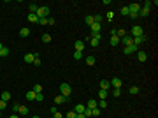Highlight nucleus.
<instances>
[{
  "label": "nucleus",
  "mask_w": 158,
  "mask_h": 118,
  "mask_svg": "<svg viewBox=\"0 0 158 118\" xmlns=\"http://www.w3.org/2000/svg\"><path fill=\"white\" fill-rule=\"evenodd\" d=\"M35 14H37V18H39V19L47 18V16H49V7H47V6H39V9H37Z\"/></svg>",
  "instance_id": "nucleus-1"
},
{
  "label": "nucleus",
  "mask_w": 158,
  "mask_h": 118,
  "mask_svg": "<svg viewBox=\"0 0 158 118\" xmlns=\"http://www.w3.org/2000/svg\"><path fill=\"white\" fill-rule=\"evenodd\" d=\"M60 92H62V95H63V97H67V99H69L70 94H72V88H70L69 83H62V85H60Z\"/></svg>",
  "instance_id": "nucleus-2"
},
{
  "label": "nucleus",
  "mask_w": 158,
  "mask_h": 118,
  "mask_svg": "<svg viewBox=\"0 0 158 118\" xmlns=\"http://www.w3.org/2000/svg\"><path fill=\"white\" fill-rule=\"evenodd\" d=\"M130 32H132V35H130L132 39H134V37H140L142 34H144V32H142V27H140V25H134Z\"/></svg>",
  "instance_id": "nucleus-3"
},
{
  "label": "nucleus",
  "mask_w": 158,
  "mask_h": 118,
  "mask_svg": "<svg viewBox=\"0 0 158 118\" xmlns=\"http://www.w3.org/2000/svg\"><path fill=\"white\" fill-rule=\"evenodd\" d=\"M125 55H132V53H135V51H139V48L135 46V44H130V46H125Z\"/></svg>",
  "instance_id": "nucleus-4"
},
{
  "label": "nucleus",
  "mask_w": 158,
  "mask_h": 118,
  "mask_svg": "<svg viewBox=\"0 0 158 118\" xmlns=\"http://www.w3.org/2000/svg\"><path fill=\"white\" fill-rule=\"evenodd\" d=\"M90 28H91V35H97V34H100V30H102V25L100 23H93Z\"/></svg>",
  "instance_id": "nucleus-5"
},
{
  "label": "nucleus",
  "mask_w": 158,
  "mask_h": 118,
  "mask_svg": "<svg viewBox=\"0 0 158 118\" xmlns=\"http://www.w3.org/2000/svg\"><path fill=\"white\" fill-rule=\"evenodd\" d=\"M109 83H111L112 88H121V79H119V78H112Z\"/></svg>",
  "instance_id": "nucleus-6"
},
{
  "label": "nucleus",
  "mask_w": 158,
  "mask_h": 118,
  "mask_svg": "<svg viewBox=\"0 0 158 118\" xmlns=\"http://www.w3.org/2000/svg\"><path fill=\"white\" fill-rule=\"evenodd\" d=\"M144 41H146V37H144V35H140V37H134V39H132V44H135V46L139 48Z\"/></svg>",
  "instance_id": "nucleus-7"
},
{
  "label": "nucleus",
  "mask_w": 158,
  "mask_h": 118,
  "mask_svg": "<svg viewBox=\"0 0 158 118\" xmlns=\"http://www.w3.org/2000/svg\"><path fill=\"white\" fill-rule=\"evenodd\" d=\"M128 11H130V12H137V14H139L140 4H130V6H128Z\"/></svg>",
  "instance_id": "nucleus-8"
},
{
  "label": "nucleus",
  "mask_w": 158,
  "mask_h": 118,
  "mask_svg": "<svg viewBox=\"0 0 158 118\" xmlns=\"http://www.w3.org/2000/svg\"><path fill=\"white\" fill-rule=\"evenodd\" d=\"M74 48H76V51H81V53H83V49H84V42H83V41H76V42H74Z\"/></svg>",
  "instance_id": "nucleus-9"
},
{
  "label": "nucleus",
  "mask_w": 158,
  "mask_h": 118,
  "mask_svg": "<svg viewBox=\"0 0 158 118\" xmlns=\"http://www.w3.org/2000/svg\"><path fill=\"white\" fill-rule=\"evenodd\" d=\"M111 88V83L107 81V79H102L100 81V90H109Z\"/></svg>",
  "instance_id": "nucleus-10"
},
{
  "label": "nucleus",
  "mask_w": 158,
  "mask_h": 118,
  "mask_svg": "<svg viewBox=\"0 0 158 118\" xmlns=\"http://www.w3.org/2000/svg\"><path fill=\"white\" fill-rule=\"evenodd\" d=\"M63 102H67V97H63L62 94L55 97V104H63Z\"/></svg>",
  "instance_id": "nucleus-11"
},
{
  "label": "nucleus",
  "mask_w": 158,
  "mask_h": 118,
  "mask_svg": "<svg viewBox=\"0 0 158 118\" xmlns=\"http://www.w3.org/2000/svg\"><path fill=\"white\" fill-rule=\"evenodd\" d=\"M84 106H86L88 109H95V107H97V100H95V99H90Z\"/></svg>",
  "instance_id": "nucleus-12"
},
{
  "label": "nucleus",
  "mask_w": 158,
  "mask_h": 118,
  "mask_svg": "<svg viewBox=\"0 0 158 118\" xmlns=\"http://www.w3.org/2000/svg\"><path fill=\"white\" fill-rule=\"evenodd\" d=\"M137 60H139V62H146V60H148V55L144 53V51H137Z\"/></svg>",
  "instance_id": "nucleus-13"
},
{
  "label": "nucleus",
  "mask_w": 158,
  "mask_h": 118,
  "mask_svg": "<svg viewBox=\"0 0 158 118\" xmlns=\"http://www.w3.org/2000/svg\"><path fill=\"white\" fill-rule=\"evenodd\" d=\"M139 16H142V18H146V16H149V7H140V11H139Z\"/></svg>",
  "instance_id": "nucleus-14"
},
{
  "label": "nucleus",
  "mask_w": 158,
  "mask_h": 118,
  "mask_svg": "<svg viewBox=\"0 0 158 118\" xmlns=\"http://www.w3.org/2000/svg\"><path fill=\"white\" fill-rule=\"evenodd\" d=\"M18 113H19L21 116H26V115H28V107H26V106H21V104H19V109H18Z\"/></svg>",
  "instance_id": "nucleus-15"
},
{
  "label": "nucleus",
  "mask_w": 158,
  "mask_h": 118,
  "mask_svg": "<svg viewBox=\"0 0 158 118\" xmlns=\"http://www.w3.org/2000/svg\"><path fill=\"white\" fill-rule=\"evenodd\" d=\"M119 41H121L125 46H130V44H132V37H130V35H125V37H121Z\"/></svg>",
  "instance_id": "nucleus-16"
},
{
  "label": "nucleus",
  "mask_w": 158,
  "mask_h": 118,
  "mask_svg": "<svg viewBox=\"0 0 158 118\" xmlns=\"http://www.w3.org/2000/svg\"><path fill=\"white\" fill-rule=\"evenodd\" d=\"M34 60H35V55H34V53H26V55H25V62L34 64Z\"/></svg>",
  "instance_id": "nucleus-17"
},
{
  "label": "nucleus",
  "mask_w": 158,
  "mask_h": 118,
  "mask_svg": "<svg viewBox=\"0 0 158 118\" xmlns=\"http://www.w3.org/2000/svg\"><path fill=\"white\" fill-rule=\"evenodd\" d=\"M84 62H86V65H90V67H91V65H95V57H91V55H90V57H86V58H84Z\"/></svg>",
  "instance_id": "nucleus-18"
},
{
  "label": "nucleus",
  "mask_w": 158,
  "mask_h": 118,
  "mask_svg": "<svg viewBox=\"0 0 158 118\" xmlns=\"http://www.w3.org/2000/svg\"><path fill=\"white\" fill-rule=\"evenodd\" d=\"M99 42H100L99 37H91V39H90V44H91V48H97V46H99Z\"/></svg>",
  "instance_id": "nucleus-19"
},
{
  "label": "nucleus",
  "mask_w": 158,
  "mask_h": 118,
  "mask_svg": "<svg viewBox=\"0 0 158 118\" xmlns=\"http://www.w3.org/2000/svg\"><path fill=\"white\" fill-rule=\"evenodd\" d=\"M97 107H102V109L107 107V99H100L99 102H97Z\"/></svg>",
  "instance_id": "nucleus-20"
},
{
  "label": "nucleus",
  "mask_w": 158,
  "mask_h": 118,
  "mask_svg": "<svg viewBox=\"0 0 158 118\" xmlns=\"http://www.w3.org/2000/svg\"><path fill=\"white\" fill-rule=\"evenodd\" d=\"M84 107H86L84 104H77V106L74 107V113H77V115H79V113H83V111H84Z\"/></svg>",
  "instance_id": "nucleus-21"
},
{
  "label": "nucleus",
  "mask_w": 158,
  "mask_h": 118,
  "mask_svg": "<svg viewBox=\"0 0 158 118\" xmlns=\"http://www.w3.org/2000/svg\"><path fill=\"white\" fill-rule=\"evenodd\" d=\"M119 44V37L118 35H111V46H118Z\"/></svg>",
  "instance_id": "nucleus-22"
},
{
  "label": "nucleus",
  "mask_w": 158,
  "mask_h": 118,
  "mask_svg": "<svg viewBox=\"0 0 158 118\" xmlns=\"http://www.w3.org/2000/svg\"><path fill=\"white\" fill-rule=\"evenodd\" d=\"M28 21H30V23H39V18H37V14H28Z\"/></svg>",
  "instance_id": "nucleus-23"
},
{
  "label": "nucleus",
  "mask_w": 158,
  "mask_h": 118,
  "mask_svg": "<svg viewBox=\"0 0 158 118\" xmlns=\"http://www.w3.org/2000/svg\"><path fill=\"white\" fill-rule=\"evenodd\" d=\"M26 99L28 100H35V92L34 90H28V92H26Z\"/></svg>",
  "instance_id": "nucleus-24"
},
{
  "label": "nucleus",
  "mask_w": 158,
  "mask_h": 118,
  "mask_svg": "<svg viewBox=\"0 0 158 118\" xmlns=\"http://www.w3.org/2000/svg\"><path fill=\"white\" fill-rule=\"evenodd\" d=\"M35 92V94H42V85H39V83H37V85H34V88H32Z\"/></svg>",
  "instance_id": "nucleus-25"
},
{
  "label": "nucleus",
  "mask_w": 158,
  "mask_h": 118,
  "mask_svg": "<svg viewBox=\"0 0 158 118\" xmlns=\"http://www.w3.org/2000/svg\"><path fill=\"white\" fill-rule=\"evenodd\" d=\"M19 35H21V37H28L30 35V30L28 28H21V30H19Z\"/></svg>",
  "instance_id": "nucleus-26"
},
{
  "label": "nucleus",
  "mask_w": 158,
  "mask_h": 118,
  "mask_svg": "<svg viewBox=\"0 0 158 118\" xmlns=\"http://www.w3.org/2000/svg\"><path fill=\"white\" fill-rule=\"evenodd\" d=\"M30 14H35V12H37V9H39V6H37V4H30Z\"/></svg>",
  "instance_id": "nucleus-27"
},
{
  "label": "nucleus",
  "mask_w": 158,
  "mask_h": 118,
  "mask_svg": "<svg viewBox=\"0 0 158 118\" xmlns=\"http://www.w3.org/2000/svg\"><path fill=\"white\" fill-rule=\"evenodd\" d=\"M7 55H9V48H2V49H0V57H2V58H4V57H7Z\"/></svg>",
  "instance_id": "nucleus-28"
},
{
  "label": "nucleus",
  "mask_w": 158,
  "mask_h": 118,
  "mask_svg": "<svg viewBox=\"0 0 158 118\" xmlns=\"http://www.w3.org/2000/svg\"><path fill=\"white\" fill-rule=\"evenodd\" d=\"M84 23H86V25H90V27H91V25L95 23V21H93V16H86V18H84Z\"/></svg>",
  "instance_id": "nucleus-29"
},
{
  "label": "nucleus",
  "mask_w": 158,
  "mask_h": 118,
  "mask_svg": "<svg viewBox=\"0 0 158 118\" xmlns=\"http://www.w3.org/2000/svg\"><path fill=\"white\" fill-rule=\"evenodd\" d=\"M42 42H51V34H42Z\"/></svg>",
  "instance_id": "nucleus-30"
},
{
  "label": "nucleus",
  "mask_w": 158,
  "mask_h": 118,
  "mask_svg": "<svg viewBox=\"0 0 158 118\" xmlns=\"http://www.w3.org/2000/svg\"><path fill=\"white\" fill-rule=\"evenodd\" d=\"M9 99H11V94H9V92H2V100L9 102Z\"/></svg>",
  "instance_id": "nucleus-31"
},
{
  "label": "nucleus",
  "mask_w": 158,
  "mask_h": 118,
  "mask_svg": "<svg viewBox=\"0 0 158 118\" xmlns=\"http://www.w3.org/2000/svg\"><path fill=\"white\" fill-rule=\"evenodd\" d=\"M128 92H130L132 95H137V94H139V86H130Z\"/></svg>",
  "instance_id": "nucleus-32"
},
{
  "label": "nucleus",
  "mask_w": 158,
  "mask_h": 118,
  "mask_svg": "<svg viewBox=\"0 0 158 118\" xmlns=\"http://www.w3.org/2000/svg\"><path fill=\"white\" fill-rule=\"evenodd\" d=\"M99 97L100 99H107V90H99Z\"/></svg>",
  "instance_id": "nucleus-33"
},
{
  "label": "nucleus",
  "mask_w": 158,
  "mask_h": 118,
  "mask_svg": "<svg viewBox=\"0 0 158 118\" xmlns=\"http://www.w3.org/2000/svg\"><path fill=\"white\" fill-rule=\"evenodd\" d=\"M121 14H123V16H128V14H130V11H128V6L121 7Z\"/></svg>",
  "instance_id": "nucleus-34"
},
{
  "label": "nucleus",
  "mask_w": 158,
  "mask_h": 118,
  "mask_svg": "<svg viewBox=\"0 0 158 118\" xmlns=\"http://www.w3.org/2000/svg\"><path fill=\"white\" fill-rule=\"evenodd\" d=\"M121 95V88H114L112 90V97H119Z\"/></svg>",
  "instance_id": "nucleus-35"
},
{
  "label": "nucleus",
  "mask_w": 158,
  "mask_h": 118,
  "mask_svg": "<svg viewBox=\"0 0 158 118\" xmlns=\"http://www.w3.org/2000/svg\"><path fill=\"white\" fill-rule=\"evenodd\" d=\"M91 116H100V107H95V109H91Z\"/></svg>",
  "instance_id": "nucleus-36"
},
{
  "label": "nucleus",
  "mask_w": 158,
  "mask_h": 118,
  "mask_svg": "<svg viewBox=\"0 0 158 118\" xmlns=\"http://www.w3.org/2000/svg\"><path fill=\"white\" fill-rule=\"evenodd\" d=\"M74 58L76 60H83V53L81 51H74Z\"/></svg>",
  "instance_id": "nucleus-37"
},
{
  "label": "nucleus",
  "mask_w": 158,
  "mask_h": 118,
  "mask_svg": "<svg viewBox=\"0 0 158 118\" xmlns=\"http://www.w3.org/2000/svg\"><path fill=\"white\" fill-rule=\"evenodd\" d=\"M105 18L109 19V21H112V19H114V12H112V11H109L107 14H105Z\"/></svg>",
  "instance_id": "nucleus-38"
},
{
  "label": "nucleus",
  "mask_w": 158,
  "mask_h": 118,
  "mask_svg": "<svg viewBox=\"0 0 158 118\" xmlns=\"http://www.w3.org/2000/svg\"><path fill=\"white\" fill-rule=\"evenodd\" d=\"M35 100H37V102H42V100H44V95L42 94H35Z\"/></svg>",
  "instance_id": "nucleus-39"
},
{
  "label": "nucleus",
  "mask_w": 158,
  "mask_h": 118,
  "mask_svg": "<svg viewBox=\"0 0 158 118\" xmlns=\"http://www.w3.org/2000/svg\"><path fill=\"white\" fill-rule=\"evenodd\" d=\"M6 107H7V102L6 100H0V111H4Z\"/></svg>",
  "instance_id": "nucleus-40"
},
{
  "label": "nucleus",
  "mask_w": 158,
  "mask_h": 118,
  "mask_svg": "<svg viewBox=\"0 0 158 118\" xmlns=\"http://www.w3.org/2000/svg\"><path fill=\"white\" fill-rule=\"evenodd\" d=\"M67 118H77V113H74V111H69V113H67Z\"/></svg>",
  "instance_id": "nucleus-41"
},
{
  "label": "nucleus",
  "mask_w": 158,
  "mask_h": 118,
  "mask_svg": "<svg viewBox=\"0 0 158 118\" xmlns=\"http://www.w3.org/2000/svg\"><path fill=\"white\" fill-rule=\"evenodd\" d=\"M53 118H63V115L60 111H56V113H53Z\"/></svg>",
  "instance_id": "nucleus-42"
},
{
  "label": "nucleus",
  "mask_w": 158,
  "mask_h": 118,
  "mask_svg": "<svg viewBox=\"0 0 158 118\" xmlns=\"http://www.w3.org/2000/svg\"><path fill=\"white\" fill-rule=\"evenodd\" d=\"M39 25H42V27H44V25H47V18H42V19H39Z\"/></svg>",
  "instance_id": "nucleus-43"
},
{
  "label": "nucleus",
  "mask_w": 158,
  "mask_h": 118,
  "mask_svg": "<svg viewBox=\"0 0 158 118\" xmlns=\"http://www.w3.org/2000/svg\"><path fill=\"white\" fill-rule=\"evenodd\" d=\"M128 16H130V18H134V19H137V18H139V14H137V12H130Z\"/></svg>",
  "instance_id": "nucleus-44"
},
{
  "label": "nucleus",
  "mask_w": 158,
  "mask_h": 118,
  "mask_svg": "<svg viewBox=\"0 0 158 118\" xmlns=\"http://www.w3.org/2000/svg\"><path fill=\"white\" fill-rule=\"evenodd\" d=\"M18 109H19V104H14L12 106V113H18Z\"/></svg>",
  "instance_id": "nucleus-45"
},
{
  "label": "nucleus",
  "mask_w": 158,
  "mask_h": 118,
  "mask_svg": "<svg viewBox=\"0 0 158 118\" xmlns=\"http://www.w3.org/2000/svg\"><path fill=\"white\" fill-rule=\"evenodd\" d=\"M55 23H56V21H55V19H51V18H47V25H51V27H53V25H55Z\"/></svg>",
  "instance_id": "nucleus-46"
},
{
  "label": "nucleus",
  "mask_w": 158,
  "mask_h": 118,
  "mask_svg": "<svg viewBox=\"0 0 158 118\" xmlns=\"http://www.w3.org/2000/svg\"><path fill=\"white\" fill-rule=\"evenodd\" d=\"M9 118H19V116H18L16 113H12V115H11V116H9Z\"/></svg>",
  "instance_id": "nucleus-47"
},
{
  "label": "nucleus",
  "mask_w": 158,
  "mask_h": 118,
  "mask_svg": "<svg viewBox=\"0 0 158 118\" xmlns=\"http://www.w3.org/2000/svg\"><path fill=\"white\" fill-rule=\"evenodd\" d=\"M77 118H86V116H84L83 113H79V115H77Z\"/></svg>",
  "instance_id": "nucleus-48"
},
{
  "label": "nucleus",
  "mask_w": 158,
  "mask_h": 118,
  "mask_svg": "<svg viewBox=\"0 0 158 118\" xmlns=\"http://www.w3.org/2000/svg\"><path fill=\"white\" fill-rule=\"evenodd\" d=\"M2 48H4V46H2V44H0V49H2Z\"/></svg>",
  "instance_id": "nucleus-49"
},
{
  "label": "nucleus",
  "mask_w": 158,
  "mask_h": 118,
  "mask_svg": "<svg viewBox=\"0 0 158 118\" xmlns=\"http://www.w3.org/2000/svg\"><path fill=\"white\" fill-rule=\"evenodd\" d=\"M34 118H41V116H34Z\"/></svg>",
  "instance_id": "nucleus-50"
},
{
  "label": "nucleus",
  "mask_w": 158,
  "mask_h": 118,
  "mask_svg": "<svg viewBox=\"0 0 158 118\" xmlns=\"http://www.w3.org/2000/svg\"><path fill=\"white\" fill-rule=\"evenodd\" d=\"M0 113H2V111H0Z\"/></svg>",
  "instance_id": "nucleus-51"
}]
</instances>
